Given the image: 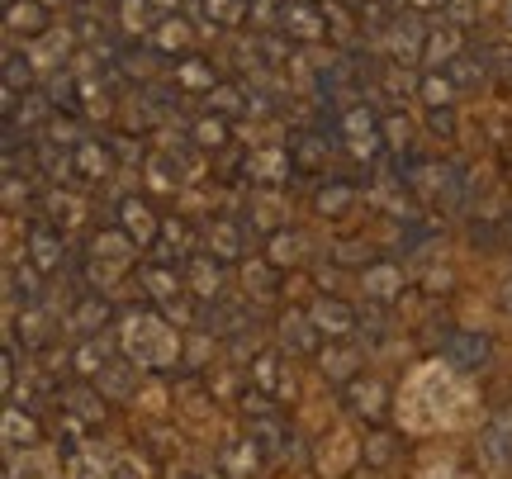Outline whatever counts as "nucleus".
Instances as JSON below:
<instances>
[{
  "label": "nucleus",
  "instance_id": "1",
  "mask_svg": "<svg viewBox=\"0 0 512 479\" xmlns=\"http://www.w3.org/2000/svg\"><path fill=\"white\" fill-rule=\"evenodd\" d=\"M114 342H119V351L133 366L143 370H166L181 361V332L171 328L162 314H128Z\"/></svg>",
  "mask_w": 512,
  "mask_h": 479
},
{
  "label": "nucleus",
  "instance_id": "2",
  "mask_svg": "<svg viewBox=\"0 0 512 479\" xmlns=\"http://www.w3.org/2000/svg\"><path fill=\"white\" fill-rule=\"evenodd\" d=\"M138 242L128 238L124 228L114 223V228H105V233H95L91 238V252H86V271H91V285L95 290H110V285H119V280L138 266Z\"/></svg>",
  "mask_w": 512,
  "mask_h": 479
},
{
  "label": "nucleus",
  "instance_id": "3",
  "mask_svg": "<svg viewBox=\"0 0 512 479\" xmlns=\"http://www.w3.org/2000/svg\"><path fill=\"white\" fill-rule=\"evenodd\" d=\"M437 351H441V361H446V366H456V370H484L489 366V356H494L489 337H484V332H470V328L441 332Z\"/></svg>",
  "mask_w": 512,
  "mask_h": 479
},
{
  "label": "nucleus",
  "instance_id": "4",
  "mask_svg": "<svg viewBox=\"0 0 512 479\" xmlns=\"http://www.w3.org/2000/svg\"><path fill=\"white\" fill-rule=\"evenodd\" d=\"M384 43H389V57L399 67H422V48H427V24H422L418 10L408 15H394V24L384 29Z\"/></svg>",
  "mask_w": 512,
  "mask_h": 479
},
{
  "label": "nucleus",
  "instance_id": "5",
  "mask_svg": "<svg viewBox=\"0 0 512 479\" xmlns=\"http://www.w3.org/2000/svg\"><path fill=\"white\" fill-rule=\"evenodd\" d=\"M242 176H247V185L280 190V185L290 181V176H299V171H294L290 148H252L247 157H242Z\"/></svg>",
  "mask_w": 512,
  "mask_h": 479
},
{
  "label": "nucleus",
  "instance_id": "6",
  "mask_svg": "<svg viewBox=\"0 0 512 479\" xmlns=\"http://www.w3.org/2000/svg\"><path fill=\"white\" fill-rule=\"evenodd\" d=\"M200 242H204V252H214L223 266H228V261H242L247 257V223L223 219V214H209L204 228H200Z\"/></svg>",
  "mask_w": 512,
  "mask_h": 479
},
{
  "label": "nucleus",
  "instance_id": "7",
  "mask_svg": "<svg viewBox=\"0 0 512 479\" xmlns=\"http://www.w3.org/2000/svg\"><path fill=\"white\" fill-rule=\"evenodd\" d=\"M24 252H29V261H34L43 276H57V271L67 266V238H62V228H57L53 219H48V223H34V228H29Z\"/></svg>",
  "mask_w": 512,
  "mask_h": 479
},
{
  "label": "nucleus",
  "instance_id": "8",
  "mask_svg": "<svg viewBox=\"0 0 512 479\" xmlns=\"http://www.w3.org/2000/svg\"><path fill=\"white\" fill-rule=\"evenodd\" d=\"M185 276V290H190V299H200V304H214V299H223V261L214 257V252H195V257L181 266Z\"/></svg>",
  "mask_w": 512,
  "mask_h": 479
},
{
  "label": "nucleus",
  "instance_id": "9",
  "mask_svg": "<svg viewBox=\"0 0 512 479\" xmlns=\"http://www.w3.org/2000/svg\"><path fill=\"white\" fill-rule=\"evenodd\" d=\"M280 29L294 38V43H323L328 38V15H323V0H290L285 5V19H280Z\"/></svg>",
  "mask_w": 512,
  "mask_h": 479
},
{
  "label": "nucleus",
  "instance_id": "10",
  "mask_svg": "<svg viewBox=\"0 0 512 479\" xmlns=\"http://www.w3.org/2000/svg\"><path fill=\"white\" fill-rule=\"evenodd\" d=\"M309 318L318 323V332H323L328 342H342V337H351V332L361 328V314H356L351 304H342V299H332V295H318V299H313Z\"/></svg>",
  "mask_w": 512,
  "mask_h": 479
},
{
  "label": "nucleus",
  "instance_id": "11",
  "mask_svg": "<svg viewBox=\"0 0 512 479\" xmlns=\"http://www.w3.org/2000/svg\"><path fill=\"white\" fill-rule=\"evenodd\" d=\"M465 48H470V43H465V24H441V29H427L422 67H427V72H446Z\"/></svg>",
  "mask_w": 512,
  "mask_h": 479
},
{
  "label": "nucleus",
  "instance_id": "12",
  "mask_svg": "<svg viewBox=\"0 0 512 479\" xmlns=\"http://www.w3.org/2000/svg\"><path fill=\"white\" fill-rule=\"evenodd\" d=\"M114 214H119V228H124L128 238L138 242V247H152L157 242V233H162V219L147 209V200H138V195H124V200L114 204Z\"/></svg>",
  "mask_w": 512,
  "mask_h": 479
},
{
  "label": "nucleus",
  "instance_id": "13",
  "mask_svg": "<svg viewBox=\"0 0 512 479\" xmlns=\"http://www.w3.org/2000/svg\"><path fill=\"white\" fill-rule=\"evenodd\" d=\"M114 148L105 143V138H81L76 143V181L86 185H105L114 176Z\"/></svg>",
  "mask_w": 512,
  "mask_h": 479
},
{
  "label": "nucleus",
  "instance_id": "14",
  "mask_svg": "<svg viewBox=\"0 0 512 479\" xmlns=\"http://www.w3.org/2000/svg\"><path fill=\"white\" fill-rule=\"evenodd\" d=\"M48 5L43 0H5V34L10 38H38V34H48Z\"/></svg>",
  "mask_w": 512,
  "mask_h": 479
},
{
  "label": "nucleus",
  "instance_id": "15",
  "mask_svg": "<svg viewBox=\"0 0 512 479\" xmlns=\"http://www.w3.org/2000/svg\"><path fill=\"white\" fill-rule=\"evenodd\" d=\"M110 299H105V290H86V295H76L72 314H67V328L76 332V337H100V328L110 323Z\"/></svg>",
  "mask_w": 512,
  "mask_h": 479
},
{
  "label": "nucleus",
  "instance_id": "16",
  "mask_svg": "<svg viewBox=\"0 0 512 479\" xmlns=\"http://www.w3.org/2000/svg\"><path fill=\"white\" fill-rule=\"evenodd\" d=\"M275 337H280V347L290 351V356H313L318 351V342H323V332H318V323H313L309 314H280V323H275Z\"/></svg>",
  "mask_w": 512,
  "mask_h": 479
},
{
  "label": "nucleus",
  "instance_id": "17",
  "mask_svg": "<svg viewBox=\"0 0 512 479\" xmlns=\"http://www.w3.org/2000/svg\"><path fill=\"white\" fill-rule=\"evenodd\" d=\"M171 86L181 95H209L214 86H219V72H214V62L209 57H195V53H185L176 67H171Z\"/></svg>",
  "mask_w": 512,
  "mask_h": 479
},
{
  "label": "nucleus",
  "instance_id": "18",
  "mask_svg": "<svg viewBox=\"0 0 512 479\" xmlns=\"http://www.w3.org/2000/svg\"><path fill=\"white\" fill-rule=\"evenodd\" d=\"M24 53H29V62H34L38 72H62L67 67V53H72V34L67 29H48V34H38L24 43Z\"/></svg>",
  "mask_w": 512,
  "mask_h": 479
},
{
  "label": "nucleus",
  "instance_id": "19",
  "mask_svg": "<svg viewBox=\"0 0 512 479\" xmlns=\"http://www.w3.org/2000/svg\"><path fill=\"white\" fill-rule=\"evenodd\" d=\"M361 290H366V299H375V304H394V299L403 295V266H394V261H366Z\"/></svg>",
  "mask_w": 512,
  "mask_h": 479
},
{
  "label": "nucleus",
  "instance_id": "20",
  "mask_svg": "<svg viewBox=\"0 0 512 479\" xmlns=\"http://www.w3.org/2000/svg\"><path fill=\"white\" fill-rule=\"evenodd\" d=\"M342 394H347V408L356 413V418H370V423H380L384 418V385L380 380H351V385H342Z\"/></svg>",
  "mask_w": 512,
  "mask_h": 479
},
{
  "label": "nucleus",
  "instance_id": "21",
  "mask_svg": "<svg viewBox=\"0 0 512 479\" xmlns=\"http://www.w3.org/2000/svg\"><path fill=\"white\" fill-rule=\"evenodd\" d=\"M309 257V238L304 233H294V228H275V233H266V261L271 266H299V261Z\"/></svg>",
  "mask_w": 512,
  "mask_h": 479
},
{
  "label": "nucleus",
  "instance_id": "22",
  "mask_svg": "<svg viewBox=\"0 0 512 479\" xmlns=\"http://www.w3.org/2000/svg\"><path fill=\"white\" fill-rule=\"evenodd\" d=\"M247 442L256 446V451H261V456H285V451H290V427L280 423V418H275V413H266V418H252V437H247Z\"/></svg>",
  "mask_w": 512,
  "mask_h": 479
},
{
  "label": "nucleus",
  "instance_id": "23",
  "mask_svg": "<svg viewBox=\"0 0 512 479\" xmlns=\"http://www.w3.org/2000/svg\"><path fill=\"white\" fill-rule=\"evenodd\" d=\"M147 43L157 48V53H185L190 48V24H185L181 15H162L157 24H152V34H147Z\"/></svg>",
  "mask_w": 512,
  "mask_h": 479
},
{
  "label": "nucleus",
  "instance_id": "24",
  "mask_svg": "<svg viewBox=\"0 0 512 479\" xmlns=\"http://www.w3.org/2000/svg\"><path fill=\"white\" fill-rule=\"evenodd\" d=\"M313 204H318V214H328V219H342V214H351L356 204H361V190L351 181H328L318 195H313Z\"/></svg>",
  "mask_w": 512,
  "mask_h": 479
},
{
  "label": "nucleus",
  "instance_id": "25",
  "mask_svg": "<svg viewBox=\"0 0 512 479\" xmlns=\"http://www.w3.org/2000/svg\"><path fill=\"white\" fill-rule=\"evenodd\" d=\"M456 91L460 86L446 72H427V67L418 72V100L427 105V110H437V105H456Z\"/></svg>",
  "mask_w": 512,
  "mask_h": 479
},
{
  "label": "nucleus",
  "instance_id": "26",
  "mask_svg": "<svg viewBox=\"0 0 512 479\" xmlns=\"http://www.w3.org/2000/svg\"><path fill=\"white\" fill-rule=\"evenodd\" d=\"M209 100V110L223 114V119H238V114H247V105H252V91L247 86H233V81H219L214 91L204 95Z\"/></svg>",
  "mask_w": 512,
  "mask_h": 479
},
{
  "label": "nucleus",
  "instance_id": "27",
  "mask_svg": "<svg viewBox=\"0 0 512 479\" xmlns=\"http://www.w3.org/2000/svg\"><path fill=\"white\" fill-rule=\"evenodd\" d=\"M190 143H195V148L200 152H219L223 143H228V119H223V114H200V119H195V124H190Z\"/></svg>",
  "mask_w": 512,
  "mask_h": 479
},
{
  "label": "nucleus",
  "instance_id": "28",
  "mask_svg": "<svg viewBox=\"0 0 512 479\" xmlns=\"http://www.w3.org/2000/svg\"><path fill=\"white\" fill-rule=\"evenodd\" d=\"M204 24H219V29H233V24H247V0H195Z\"/></svg>",
  "mask_w": 512,
  "mask_h": 479
},
{
  "label": "nucleus",
  "instance_id": "29",
  "mask_svg": "<svg viewBox=\"0 0 512 479\" xmlns=\"http://www.w3.org/2000/svg\"><path fill=\"white\" fill-rule=\"evenodd\" d=\"M114 15H119V29L124 34H152V0H114Z\"/></svg>",
  "mask_w": 512,
  "mask_h": 479
},
{
  "label": "nucleus",
  "instance_id": "30",
  "mask_svg": "<svg viewBox=\"0 0 512 479\" xmlns=\"http://www.w3.org/2000/svg\"><path fill=\"white\" fill-rule=\"evenodd\" d=\"M19 328H24V342H29V347H43V342H48V323H53V309H48V304H43V299H38V304H24V314L15 318Z\"/></svg>",
  "mask_w": 512,
  "mask_h": 479
},
{
  "label": "nucleus",
  "instance_id": "31",
  "mask_svg": "<svg viewBox=\"0 0 512 479\" xmlns=\"http://www.w3.org/2000/svg\"><path fill=\"white\" fill-rule=\"evenodd\" d=\"M34 76L38 67L29 62V53H19L15 43H10V53H5V91H34Z\"/></svg>",
  "mask_w": 512,
  "mask_h": 479
},
{
  "label": "nucleus",
  "instance_id": "32",
  "mask_svg": "<svg viewBox=\"0 0 512 479\" xmlns=\"http://www.w3.org/2000/svg\"><path fill=\"white\" fill-rule=\"evenodd\" d=\"M138 370L143 366H133V361H110V366L100 370V375H95V385H100V394H110V399H124L128 389H133V380H128V375H138Z\"/></svg>",
  "mask_w": 512,
  "mask_h": 479
},
{
  "label": "nucleus",
  "instance_id": "33",
  "mask_svg": "<svg viewBox=\"0 0 512 479\" xmlns=\"http://www.w3.org/2000/svg\"><path fill=\"white\" fill-rule=\"evenodd\" d=\"M484 451H489V461L494 465L512 461V413H503V418L489 423V432H484Z\"/></svg>",
  "mask_w": 512,
  "mask_h": 479
},
{
  "label": "nucleus",
  "instance_id": "34",
  "mask_svg": "<svg viewBox=\"0 0 512 479\" xmlns=\"http://www.w3.org/2000/svg\"><path fill=\"white\" fill-rule=\"evenodd\" d=\"M380 133H384V148L394 152V157H403L408 143H413V124L399 110H380Z\"/></svg>",
  "mask_w": 512,
  "mask_h": 479
},
{
  "label": "nucleus",
  "instance_id": "35",
  "mask_svg": "<svg viewBox=\"0 0 512 479\" xmlns=\"http://www.w3.org/2000/svg\"><path fill=\"white\" fill-rule=\"evenodd\" d=\"M38 442V427H34V418H24L19 408H5V451L15 456L19 446L29 451V446Z\"/></svg>",
  "mask_w": 512,
  "mask_h": 479
},
{
  "label": "nucleus",
  "instance_id": "36",
  "mask_svg": "<svg viewBox=\"0 0 512 479\" xmlns=\"http://www.w3.org/2000/svg\"><path fill=\"white\" fill-rule=\"evenodd\" d=\"M356 361H361V356H356V351L351 347H342V351H323V375H328L332 385H351V380H356Z\"/></svg>",
  "mask_w": 512,
  "mask_h": 479
},
{
  "label": "nucleus",
  "instance_id": "37",
  "mask_svg": "<svg viewBox=\"0 0 512 479\" xmlns=\"http://www.w3.org/2000/svg\"><path fill=\"white\" fill-rule=\"evenodd\" d=\"M57 399L67 408V418H76V423H100V413H105V408H95L100 399H95L91 389H67V394H57Z\"/></svg>",
  "mask_w": 512,
  "mask_h": 479
},
{
  "label": "nucleus",
  "instance_id": "38",
  "mask_svg": "<svg viewBox=\"0 0 512 479\" xmlns=\"http://www.w3.org/2000/svg\"><path fill=\"white\" fill-rule=\"evenodd\" d=\"M285 5H290V0H247V19H252V34L280 29V19H285Z\"/></svg>",
  "mask_w": 512,
  "mask_h": 479
},
{
  "label": "nucleus",
  "instance_id": "39",
  "mask_svg": "<svg viewBox=\"0 0 512 479\" xmlns=\"http://www.w3.org/2000/svg\"><path fill=\"white\" fill-rule=\"evenodd\" d=\"M275 271H280V266H271V261H252V266H247V290H252L256 299L275 295Z\"/></svg>",
  "mask_w": 512,
  "mask_h": 479
},
{
  "label": "nucleus",
  "instance_id": "40",
  "mask_svg": "<svg viewBox=\"0 0 512 479\" xmlns=\"http://www.w3.org/2000/svg\"><path fill=\"white\" fill-rule=\"evenodd\" d=\"M323 15H328V34L332 38H351V29H356V24H351V15H356L351 5H342V0H323Z\"/></svg>",
  "mask_w": 512,
  "mask_h": 479
},
{
  "label": "nucleus",
  "instance_id": "41",
  "mask_svg": "<svg viewBox=\"0 0 512 479\" xmlns=\"http://www.w3.org/2000/svg\"><path fill=\"white\" fill-rule=\"evenodd\" d=\"M427 129L437 133V138H456V114H451V105H437V110H427Z\"/></svg>",
  "mask_w": 512,
  "mask_h": 479
},
{
  "label": "nucleus",
  "instance_id": "42",
  "mask_svg": "<svg viewBox=\"0 0 512 479\" xmlns=\"http://www.w3.org/2000/svg\"><path fill=\"white\" fill-rule=\"evenodd\" d=\"M252 375H256V385L266 389V394H275V389H280V380H275V351H266V356H256Z\"/></svg>",
  "mask_w": 512,
  "mask_h": 479
},
{
  "label": "nucleus",
  "instance_id": "43",
  "mask_svg": "<svg viewBox=\"0 0 512 479\" xmlns=\"http://www.w3.org/2000/svg\"><path fill=\"white\" fill-rule=\"evenodd\" d=\"M456 0H403V10H418V15H446Z\"/></svg>",
  "mask_w": 512,
  "mask_h": 479
},
{
  "label": "nucleus",
  "instance_id": "44",
  "mask_svg": "<svg viewBox=\"0 0 512 479\" xmlns=\"http://www.w3.org/2000/svg\"><path fill=\"white\" fill-rule=\"evenodd\" d=\"M185 5H190V0H152V10H157V15H181Z\"/></svg>",
  "mask_w": 512,
  "mask_h": 479
},
{
  "label": "nucleus",
  "instance_id": "45",
  "mask_svg": "<svg viewBox=\"0 0 512 479\" xmlns=\"http://www.w3.org/2000/svg\"><path fill=\"white\" fill-rule=\"evenodd\" d=\"M503 309H508V314H512V280H508V285H503Z\"/></svg>",
  "mask_w": 512,
  "mask_h": 479
},
{
  "label": "nucleus",
  "instance_id": "46",
  "mask_svg": "<svg viewBox=\"0 0 512 479\" xmlns=\"http://www.w3.org/2000/svg\"><path fill=\"white\" fill-rule=\"evenodd\" d=\"M508 24H512V0H508Z\"/></svg>",
  "mask_w": 512,
  "mask_h": 479
}]
</instances>
